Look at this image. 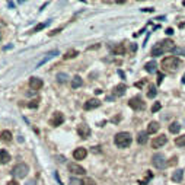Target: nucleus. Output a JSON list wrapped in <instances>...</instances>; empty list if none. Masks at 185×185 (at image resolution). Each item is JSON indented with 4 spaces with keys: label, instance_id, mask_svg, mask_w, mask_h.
Instances as JSON below:
<instances>
[{
    "label": "nucleus",
    "instance_id": "1",
    "mask_svg": "<svg viewBox=\"0 0 185 185\" xmlns=\"http://www.w3.org/2000/svg\"><path fill=\"white\" fill-rule=\"evenodd\" d=\"M176 47H175V43L172 39H163L160 43H157L155 47L152 48V56L153 57H157V56H162L165 52H171V51H175Z\"/></svg>",
    "mask_w": 185,
    "mask_h": 185
},
{
    "label": "nucleus",
    "instance_id": "2",
    "mask_svg": "<svg viewBox=\"0 0 185 185\" xmlns=\"http://www.w3.org/2000/svg\"><path fill=\"white\" fill-rule=\"evenodd\" d=\"M160 66H162V69L165 71H168V73H174V71L179 70V67L182 66V63H181V60L178 57H166L162 60Z\"/></svg>",
    "mask_w": 185,
    "mask_h": 185
},
{
    "label": "nucleus",
    "instance_id": "3",
    "mask_svg": "<svg viewBox=\"0 0 185 185\" xmlns=\"http://www.w3.org/2000/svg\"><path fill=\"white\" fill-rule=\"evenodd\" d=\"M114 143L120 149H125V147H128L131 144V134L127 133V131H121V133L115 134Z\"/></svg>",
    "mask_w": 185,
    "mask_h": 185
},
{
    "label": "nucleus",
    "instance_id": "4",
    "mask_svg": "<svg viewBox=\"0 0 185 185\" xmlns=\"http://www.w3.org/2000/svg\"><path fill=\"white\" fill-rule=\"evenodd\" d=\"M28 172H29L28 165L24 163V162H20V163H18V165L12 169V175L16 176V178H25V176L28 175Z\"/></svg>",
    "mask_w": 185,
    "mask_h": 185
},
{
    "label": "nucleus",
    "instance_id": "5",
    "mask_svg": "<svg viewBox=\"0 0 185 185\" xmlns=\"http://www.w3.org/2000/svg\"><path fill=\"white\" fill-rule=\"evenodd\" d=\"M152 163H153V166H155L156 169H163V168L168 165L166 157L163 156L162 153H156V155L152 157Z\"/></svg>",
    "mask_w": 185,
    "mask_h": 185
},
{
    "label": "nucleus",
    "instance_id": "6",
    "mask_svg": "<svg viewBox=\"0 0 185 185\" xmlns=\"http://www.w3.org/2000/svg\"><path fill=\"white\" fill-rule=\"evenodd\" d=\"M128 105H130V108L136 109V111H140V109H144L146 108V104L143 102V99L140 96H134L131 99L128 101Z\"/></svg>",
    "mask_w": 185,
    "mask_h": 185
},
{
    "label": "nucleus",
    "instance_id": "7",
    "mask_svg": "<svg viewBox=\"0 0 185 185\" xmlns=\"http://www.w3.org/2000/svg\"><path fill=\"white\" fill-rule=\"evenodd\" d=\"M67 168H69V172H70V174H73V175H85V174H86L85 168H82L80 165H77V163H74V162L69 163V165H67Z\"/></svg>",
    "mask_w": 185,
    "mask_h": 185
},
{
    "label": "nucleus",
    "instance_id": "8",
    "mask_svg": "<svg viewBox=\"0 0 185 185\" xmlns=\"http://www.w3.org/2000/svg\"><path fill=\"white\" fill-rule=\"evenodd\" d=\"M56 56H58V50H52V51H48L45 56H44L41 60H39L38 63H37V66H35V69H38V67H41L43 64H45V63L48 61V60H51L52 57H56Z\"/></svg>",
    "mask_w": 185,
    "mask_h": 185
},
{
    "label": "nucleus",
    "instance_id": "9",
    "mask_svg": "<svg viewBox=\"0 0 185 185\" xmlns=\"http://www.w3.org/2000/svg\"><path fill=\"white\" fill-rule=\"evenodd\" d=\"M64 123V115L61 114V112H54V115H52L51 121H50V124H51L52 127H58V125H61V124Z\"/></svg>",
    "mask_w": 185,
    "mask_h": 185
},
{
    "label": "nucleus",
    "instance_id": "10",
    "mask_svg": "<svg viewBox=\"0 0 185 185\" xmlns=\"http://www.w3.org/2000/svg\"><path fill=\"white\" fill-rule=\"evenodd\" d=\"M166 142H168V137L163 136V134H160V136H157V137L153 138L152 147L153 149H159V147H162L163 144H166Z\"/></svg>",
    "mask_w": 185,
    "mask_h": 185
},
{
    "label": "nucleus",
    "instance_id": "11",
    "mask_svg": "<svg viewBox=\"0 0 185 185\" xmlns=\"http://www.w3.org/2000/svg\"><path fill=\"white\" fill-rule=\"evenodd\" d=\"M98 106H101V101L96 99V98H93V99L86 101L85 105H83V109H86V111H90V109H95V108H98Z\"/></svg>",
    "mask_w": 185,
    "mask_h": 185
},
{
    "label": "nucleus",
    "instance_id": "12",
    "mask_svg": "<svg viewBox=\"0 0 185 185\" xmlns=\"http://www.w3.org/2000/svg\"><path fill=\"white\" fill-rule=\"evenodd\" d=\"M29 86L32 88V90L37 92V90H39L44 86V82L41 80L39 77H31V79H29Z\"/></svg>",
    "mask_w": 185,
    "mask_h": 185
},
{
    "label": "nucleus",
    "instance_id": "13",
    "mask_svg": "<svg viewBox=\"0 0 185 185\" xmlns=\"http://www.w3.org/2000/svg\"><path fill=\"white\" fill-rule=\"evenodd\" d=\"M77 133H79V137L82 138H88L90 136V128L86 125V124H80L77 127Z\"/></svg>",
    "mask_w": 185,
    "mask_h": 185
},
{
    "label": "nucleus",
    "instance_id": "14",
    "mask_svg": "<svg viewBox=\"0 0 185 185\" xmlns=\"http://www.w3.org/2000/svg\"><path fill=\"white\" fill-rule=\"evenodd\" d=\"M86 156H88V150H86L85 147H79V149H76V150L73 152V157H74L76 160H83Z\"/></svg>",
    "mask_w": 185,
    "mask_h": 185
},
{
    "label": "nucleus",
    "instance_id": "15",
    "mask_svg": "<svg viewBox=\"0 0 185 185\" xmlns=\"http://www.w3.org/2000/svg\"><path fill=\"white\" fill-rule=\"evenodd\" d=\"M125 90H127V86L124 85V83H120L114 88V95L115 96H123L125 93Z\"/></svg>",
    "mask_w": 185,
    "mask_h": 185
},
{
    "label": "nucleus",
    "instance_id": "16",
    "mask_svg": "<svg viewBox=\"0 0 185 185\" xmlns=\"http://www.w3.org/2000/svg\"><path fill=\"white\" fill-rule=\"evenodd\" d=\"M0 140H2L3 143H10L12 142V133H10L9 130L2 131V133H0Z\"/></svg>",
    "mask_w": 185,
    "mask_h": 185
},
{
    "label": "nucleus",
    "instance_id": "17",
    "mask_svg": "<svg viewBox=\"0 0 185 185\" xmlns=\"http://www.w3.org/2000/svg\"><path fill=\"white\" fill-rule=\"evenodd\" d=\"M157 131H159V123L152 121V123L149 124V127H147V134H155Z\"/></svg>",
    "mask_w": 185,
    "mask_h": 185
},
{
    "label": "nucleus",
    "instance_id": "18",
    "mask_svg": "<svg viewBox=\"0 0 185 185\" xmlns=\"http://www.w3.org/2000/svg\"><path fill=\"white\" fill-rule=\"evenodd\" d=\"M144 69H146V71H149V73H155V71L157 70V64H156V61H155V60H152V61L146 63Z\"/></svg>",
    "mask_w": 185,
    "mask_h": 185
},
{
    "label": "nucleus",
    "instance_id": "19",
    "mask_svg": "<svg viewBox=\"0 0 185 185\" xmlns=\"http://www.w3.org/2000/svg\"><path fill=\"white\" fill-rule=\"evenodd\" d=\"M10 160V155L6 150H0V165H5Z\"/></svg>",
    "mask_w": 185,
    "mask_h": 185
},
{
    "label": "nucleus",
    "instance_id": "20",
    "mask_svg": "<svg viewBox=\"0 0 185 185\" xmlns=\"http://www.w3.org/2000/svg\"><path fill=\"white\" fill-rule=\"evenodd\" d=\"M82 85H83V80H82L80 76H74L71 79V88H73V89H77V88H80Z\"/></svg>",
    "mask_w": 185,
    "mask_h": 185
},
{
    "label": "nucleus",
    "instance_id": "21",
    "mask_svg": "<svg viewBox=\"0 0 185 185\" xmlns=\"http://www.w3.org/2000/svg\"><path fill=\"white\" fill-rule=\"evenodd\" d=\"M112 52L117 54V56H123V54H125V47H124L123 44H117V45L112 48Z\"/></svg>",
    "mask_w": 185,
    "mask_h": 185
},
{
    "label": "nucleus",
    "instance_id": "22",
    "mask_svg": "<svg viewBox=\"0 0 185 185\" xmlns=\"http://www.w3.org/2000/svg\"><path fill=\"white\" fill-rule=\"evenodd\" d=\"M182 178H184V171H182V169L175 171L174 175H172V181H174V182H179V181H182Z\"/></svg>",
    "mask_w": 185,
    "mask_h": 185
},
{
    "label": "nucleus",
    "instance_id": "23",
    "mask_svg": "<svg viewBox=\"0 0 185 185\" xmlns=\"http://www.w3.org/2000/svg\"><path fill=\"white\" fill-rule=\"evenodd\" d=\"M76 56H79V51H77V50H69V51L63 56V58H64V60H70V58H74Z\"/></svg>",
    "mask_w": 185,
    "mask_h": 185
},
{
    "label": "nucleus",
    "instance_id": "24",
    "mask_svg": "<svg viewBox=\"0 0 185 185\" xmlns=\"http://www.w3.org/2000/svg\"><path fill=\"white\" fill-rule=\"evenodd\" d=\"M137 142H138V144H146V143H147V131H146V133H144V131L138 133Z\"/></svg>",
    "mask_w": 185,
    "mask_h": 185
},
{
    "label": "nucleus",
    "instance_id": "25",
    "mask_svg": "<svg viewBox=\"0 0 185 185\" xmlns=\"http://www.w3.org/2000/svg\"><path fill=\"white\" fill-rule=\"evenodd\" d=\"M179 130H181V125L178 123H172L171 125H169V131L174 134H178L179 133Z\"/></svg>",
    "mask_w": 185,
    "mask_h": 185
},
{
    "label": "nucleus",
    "instance_id": "26",
    "mask_svg": "<svg viewBox=\"0 0 185 185\" xmlns=\"http://www.w3.org/2000/svg\"><path fill=\"white\" fill-rule=\"evenodd\" d=\"M175 144L178 147H184L185 146V134H182V136H179V137L175 138Z\"/></svg>",
    "mask_w": 185,
    "mask_h": 185
},
{
    "label": "nucleus",
    "instance_id": "27",
    "mask_svg": "<svg viewBox=\"0 0 185 185\" xmlns=\"http://www.w3.org/2000/svg\"><path fill=\"white\" fill-rule=\"evenodd\" d=\"M56 77H57V82H58V83H66L67 79H69V76H67L66 73H58Z\"/></svg>",
    "mask_w": 185,
    "mask_h": 185
},
{
    "label": "nucleus",
    "instance_id": "28",
    "mask_svg": "<svg viewBox=\"0 0 185 185\" xmlns=\"http://www.w3.org/2000/svg\"><path fill=\"white\" fill-rule=\"evenodd\" d=\"M50 22H51V20H47V22H44V24H38L35 28L32 29V32H38V31H41V29H44L45 26H48V25H50Z\"/></svg>",
    "mask_w": 185,
    "mask_h": 185
},
{
    "label": "nucleus",
    "instance_id": "29",
    "mask_svg": "<svg viewBox=\"0 0 185 185\" xmlns=\"http://www.w3.org/2000/svg\"><path fill=\"white\" fill-rule=\"evenodd\" d=\"M156 89H155V88H150V89H149V92H147V98H150V99H152V98H155V96H156Z\"/></svg>",
    "mask_w": 185,
    "mask_h": 185
},
{
    "label": "nucleus",
    "instance_id": "30",
    "mask_svg": "<svg viewBox=\"0 0 185 185\" xmlns=\"http://www.w3.org/2000/svg\"><path fill=\"white\" fill-rule=\"evenodd\" d=\"M160 108H162V105L159 104V102H155V104H153V106H152V112H157Z\"/></svg>",
    "mask_w": 185,
    "mask_h": 185
},
{
    "label": "nucleus",
    "instance_id": "31",
    "mask_svg": "<svg viewBox=\"0 0 185 185\" xmlns=\"http://www.w3.org/2000/svg\"><path fill=\"white\" fill-rule=\"evenodd\" d=\"M38 102H39V99H34L28 104V106L29 108H37V106H38Z\"/></svg>",
    "mask_w": 185,
    "mask_h": 185
},
{
    "label": "nucleus",
    "instance_id": "32",
    "mask_svg": "<svg viewBox=\"0 0 185 185\" xmlns=\"http://www.w3.org/2000/svg\"><path fill=\"white\" fill-rule=\"evenodd\" d=\"M70 184L71 185H83V182H82V181H79V179H76V178H71Z\"/></svg>",
    "mask_w": 185,
    "mask_h": 185
},
{
    "label": "nucleus",
    "instance_id": "33",
    "mask_svg": "<svg viewBox=\"0 0 185 185\" xmlns=\"http://www.w3.org/2000/svg\"><path fill=\"white\" fill-rule=\"evenodd\" d=\"M83 185H96V184H95V181H93V179H90V178H86V179L83 181Z\"/></svg>",
    "mask_w": 185,
    "mask_h": 185
},
{
    "label": "nucleus",
    "instance_id": "34",
    "mask_svg": "<svg viewBox=\"0 0 185 185\" xmlns=\"http://www.w3.org/2000/svg\"><path fill=\"white\" fill-rule=\"evenodd\" d=\"M162 80H163V74H162V73H159V74H157V83L160 85Z\"/></svg>",
    "mask_w": 185,
    "mask_h": 185
},
{
    "label": "nucleus",
    "instance_id": "35",
    "mask_svg": "<svg viewBox=\"0 0 185 185\" xmlns=\"http://www.w3.org/2000/svg\"><path fill=\"white\" fill-rule=\"evenodd\" d=\"M60 31H61V28H58V29H52L51 32H50V35H51V37H52V35H56V34H58V32H60Z\"/></svg>",
    "mask_w": 185,
    "mask_h": 185
},
{
    "label": "nucleus",
    "instance_id": "36",
    "mask_svg": "<svg viewBox=\"0 0 185 185\" xmlns=\"http://www.w3.org/2000/svg\"><path fill=\"white\" fill-rule=\"evenodd\" d=\"M166 34H168V35H172V34H174V29H172V28H168V29H166Z\"/></svg>",
    "mask_w": 185,
    "mask_h": 185
},
{
    "label": "nucleus",
    "instance_id": "37",
    "mask_svg": "<svg viewBox=\"0 0 185 185\" xmlns=\"http://www.w3.org/2000/svg\"><path fill=\"white\" fill-rule=\"evenodd\" d=\"M7 185H20V184H18L16 181H9V182H7Z\"/></svg>",
    "mask_w": 185,
    "mask_h": 185
},
{
    "label": "nucleus",
    "instance_id": "38",
    "mask_svg": "<svg viewBox=\"0 0 185 185\" xmlns=\"http://www.w3.org/2000/svg\"><path fill=\"white\" fill-rule=\"evenodd\" d=\"M175 160H176V157H172V159H171V162H169L168 165H175Z\"/></svg>",
    "mask_w": 185,
    "mask_h": 185
},
{
    "label": "nucleus",
    "instance_id": "39",
    "mask_svg": "<svg viewBox=\"0 0 185 185\" xmlns=\"http://www.w3.org/2000/svg\"><path fill=\"white\" fill-rule=\"evenodd\" d=\"M143 12H153V7H146V9H142Z\"/></svg>",
    "mask_w": 185,
    "mask_h": 185
},
{
    "label": "nucleus",
    "instance_id": "40",
    "mask_svg": "<svg viewBox=\"0 0 185 185\" xmlns=\"http://www.w3.org/2000/svg\"><path fill=\"white\" fill-rule=\"evenodd\" d=\"M143 85H144V82H138V83H136V86H137V88H142Z\"/></svg>",
    "mask_w": 185,
    "mask_h": 185
},
{
    "label": "nucleus",
    "instance_id": "41",
    "mask_svg": "<svg viewBox=\"0 0 185 185\" xmlns=\"http://www.w3.org/2000/svg\"><path fill=\"white\" fill-rule=\"evenodd\" d=\"M7 6H9V7H13L15 3H13V2H10V3H7Z\"/></svg>",
    "mask_w": 185,
    "mask_h": 185
},
{
    "label": "nucleus",
    "instance_id": "42",
    "mask_svg": "<svg viewBox=\"0 0 185 185\" xmlns=\"http://www.w3.org/2000/svg\"><path fill=\"white\" fill-rule=\"evenodd\" d=\"M182 83H185V74H184V77H182Z\"/></svg>",
    "mask_w": 185,
    "mask_h": 185
},
{
    "label": "nucleus",
    "instance_id": "43",
    "mask_svg": "<svg viewBox=\"0 0 185 185\" xmlns=\"http://www.w3.org/2000/svg\"><path fill=\"white\" fill-rule=\"evenodd\" d=\"M182 5H184V6H185V2H182Z\"/></svg>",
    "mask_w": 185,
    "mask_h": 185
}]
</instances>
